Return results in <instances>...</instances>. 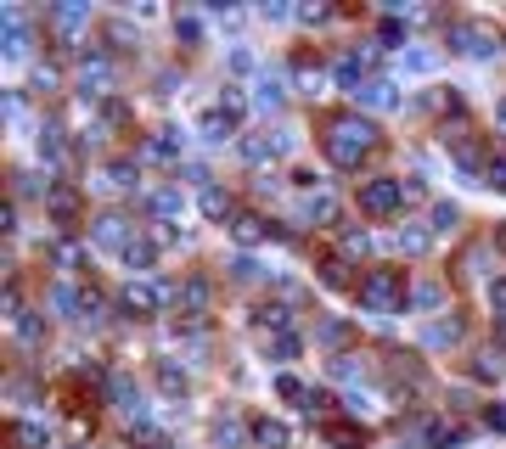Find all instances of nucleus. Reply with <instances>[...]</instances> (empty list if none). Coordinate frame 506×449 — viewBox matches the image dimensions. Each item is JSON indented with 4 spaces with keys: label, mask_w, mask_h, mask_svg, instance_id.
<instances>
[{
    "label": "nucleus",
    "mask_w": 506,
    "mask_h": 449,
    "mask_svg": "<svg viewBox=\"0 0 506 449\" xmlns=\"http://www.w3.org/2000/svg\"><path fill=\"white\" fill-rule=\"evenodd\" d=\"M394 247L399 253H422V247H428V230H422V225H399L394 230Z\"/></svg>",
    "instance_id": "4be33fe9"
},
{
    "label": "nucleus",
    "mask_w": 506,
    "mask_h": 449,
    "mask_svg": "<svg viewBox=\"0 0 506 449\" xmlns=\"http://www.w3.org/2000/svg\"><path fill=\"white\" fill-rule=\"evenodd\" d=\"M17 337H23V343H39V337H46V320H39V315H23V320H17Z\"/></svg>",
    "instance_id": "473e14b6"
},
{
    "label": "nucleus",
    "mask_w": 506,
    "mask_h": 449,
    "mask_svg": "<svg viewBox=\"0 0 506 449\" xmlns=\"http://www.w3.org/2000/svg\"><path fill=\"white\" fill-rule=\"evenodd\" d=\"M175 39H186V46H197V39H203V23H197V17H175Z\"/></svg>",
    "instance_id": "e433bc0d"
},
{
    "label": "nucleus",
    "mask_w": 506,
    "mask_h": 449,
    "mask_svg": "<svg viewBox=\"0 0 506 449\" xmlns=\"http://www.w3.org/2000/svg\"><path fill=\"white\" fill-rule=\"evenodd\" d=\"M354 101H366V107H394V101H399V84H388V79H366L361 91H354Z\"/></svg>",
    "instance_id": "ddd939ff"
},
{
    "label": "nucleus",
    "mask_w": 506,
    "mask_h": 449,
    "mask_svg": "<svg viewBox=\"0 0 506 449\" xmlns=\"http://www.w3.org/2000/svg\"><path fill=\"white\" fill-rule=\"evenodd\" d=\"M276 393H282V399H292V404H299V399L310 404V393H315V388H304L299 376H287V371H282V376H276Z\"/></svg>",
    "instance_id": "c756f323"
},
{
    "label": "nucleus",
    "mask_w": 506,
    "mask_h": 449,
    "mask_svg": "<svg viewBox=\"0 0 506 449\" xmlns=\"http://www.w3.org/2000/svg\"><path fill=\"white\" fill-rule=\"evenodd\" d=\"M231 230H237L242 247H259V242L270 237V220H259V213H237V220H231Z\"/></svg>",
    "instance_id": "9b49d317"
},
{
    "label": "nucleus",
    "mask_w": 506,
    "mask_h": 449,
    "mask_svg": "<svg viewBox=\"0 0 506 449\" xmlns=\"http://www.w3.org/2000/svg\"><path fill=\"white\" fill-rule=\"evenodd\" d=\"M231 275H237V281H259V264L242 253V259H231Z\"/></svg>",
    "instance_id": "37998d69"
},
{
    "label": "nucleus",
    "mask_w": 506,
    "mask_h": 449,
    "mask_svg": "<svg viewBox=\"0 0 506 449\" xmlns=\"http://www.w3.org/2000/svg\"><path fill=\"white\" fill-rule=\"evenodd\" d=\"M473 376H478V382L501 376V354H478V359H473Z\"/></svg>",
    "instance_id": "58836bf2"
},
{
    "label": "nucleus",
    "mask_w": 506,
    "mask_h": 449,
    "mask_svg": "<svg viewBox=\"0 0 506 449\" xmlns=\"http://www.w3.org/2000/svg\"><path fill=\"white\" fill-rule=\"evenodd\" d=\"M141 158H153V163L180 158V130H153V135L141 141Z\"/></svg>",
    "instance_id": "9d476101"
},
{
    "label": "nucleus",
    "mask_w": 506,
    "mask_h": 449,
    "mask_svg": "<svg viewBox=\"0 0 506 449\" xmlns=\"http://www.w3.org/2000/svg\"><path fill=\"white\" fill-rule=\"evenodd\" d=\"M354 298H361V309H371V315H394V309H406V275L377 264L354 281Z\"/></svg>",
    "instance_id": "f03ea898"
},
{
    "label": "nucleus",
    "mask_w": 506,
    "mask_h": 449,
    "mask_svg": "<svg viewBox=\"0 0 506 449\" xmlns=\"http://www.w3.org/2000/svg\"><path fill=\"white\" fill-rule=\"evenodd\" d=\"M327 158L337 163V168H361V158L377 146V124L371 118H361V113H337L332 124H327Z\"/></svg>",
    "instance_id": "f257e3e1"
},
{
    "label": "nucleus",
    "mask_w": 506,
    "mask_h": 449,
    "mask_svg": "<svg viewBox=\"0 0 506 449\" xmlns=\"http://www.w3.org/2000/svg\"><path fill=\"white\" fill-rule=\"evenodd\" d=\"M315 337H321V343H344V320H321Z\"/></svg>",
    "instance_id": "c03bdc74"
},
{
    "label": "nucleus",
    "mask_w": 506,
    "mask_h": 449,
    "mask_svg": "<svg viewBox=\"0 0 506 449\" xmlns=\"http://www.w3.org/2000/svg\"><path fill=\"white\" fill-rule=\"evenodd\" d=\"M214 444H220V449L242 444V421H237V416H220V421H214Z\"/></svg>",
    "instance_id": "bb28decb"
},
{
    "label": "nucleus",
    "mask_w": 506,
    "mask_h": 449,
    "mask_svg": "<svg viewBox=\"0 0 506 449\" xmlns=\"http://www.w3.org/2000/svg\"><path fill=\"white\" fill-rule=\"evenodd\" d=\"M248 444L253 449H287L292 433H287V421H276V416H253L248 421Z\"/></svg>",
    "instance_id": "423d86ee"
},
{
    "label": "nucleus",
    "mask_w": 506,
    "mask_h": 449,
    "mask_svg": "<svg viewBox=\"0 0 506 449\" xmlns=\"http://www.w3.org/2000/svg\"><path fill=\"white\" fill-rule=\"evenodd\" d=\"M175 298H180V309H186V315H203V309H208V298H214V287H208L203 275H186V281L175 287Z\"/></svg>",
    "instance_id": "1a4fd4ad"
},
{
    "label": "nucleus",
    "mask_w": 506,
    "mask_h": 449,
    "mask_svg": "<svg viewBox=\"0 0 506 449\" xmlns=\"http://www.w3.org/2000/svg\"><path fill=\"white\" fill-rule=\"evenodd\" d=\"M79 320H91V326H101V320H108V304H101V292H84V298H79Z\"/></svg>",
    "instance_id": "cd10ccee"
},
{
    "label": "nucleus",
    "mask_w": 506,
    "mask_h": 449,
    "mask_svg": "<svg viewBox=\"0 0 506 449\" xmlns=\"http://www.w3.org/2000/svg\"><path fill=\"white\" fill-rule=\"evenodd\" d=\"M12 444L17 449H51V433L39 421H12Z\"/></svg>",
    "instance_id": "2eb2a0df"
},
{
    "label": "nucleus",
    "mask_w": 506,
    "mask_h": 449,
    "mask_svg": "<svg viewBox=\"0 0 506 449\" xmlns=\"http://www.w3.org/2000/svg\"><path fill=\"white\" fill-rule=\"evenodd\" d=\"M153 213H163V220H169V213H180V191H158V197H153Z\"/></svg>",
    "instance_id": "a19ab883"
},
{
    "label": "nucleus",
    "mask_w": 506,
    "mask_h": 449,
    "mask_svg": "<svg viewBox=\"0 0 506 449\" xmlns=\"http://www.w3.org/2000/svg\"><path fill=\"white\" fill-rule=\"evenodd\" d=\"M304 220H321V225H332V220H337V203L327 197V191H315V197L304 203Z\"/></svg>",
    "instance_id": "b1692460"
},
{
    "label": "nucleus",
    "mask_w": 506,
    "mask_h": 449,
    "mask_svg": "<svg viewBox=\"0 0 506 449\" xmlns=\"http://www.w3.org/2000/svg\"><path fill=\"white\" fill-rule=\"evenodd\" d=\"M242 107H248L242 91H231V84H225V91H220V113H225V118H242Z\"/></svg>",
    "instance_id": "4c0bfd02"
},
{
    "label": "nucleus",
    "mask_w": 506,
    "mask_h": 449,
    "mask_svg": "<svg viewBox=\"0 0 506 449\" xmlns=\"http://www.w3.org/2000/svg\"><path fill=\"white\" fill-rule=\"evenodd\" d=\"M450 46L461 56H495L501 51V34L490 23H478V17H456V23H450Z\"/></svg>",
    "instance_id": "20e7f679"
},
{
    "label": "nucleus",
    "mask_w": 506,
    "mask_h": 449,
    "mask_svg": "<svg viewBox=\"0 0 506 449\" xmlns=\"http://www.w3.org/2000/svg\"><path fill=\"white\" fill-rule=\"evenodd\" d=\"M163 304H169V287L146 281V275H130V281H124V292H118V309H124V315H135V320L158 315Z\"/></svg>",
    "instance_id": "39448f33"
},
{
    "label": "nucleus",
    "mask_w": 506,
    "mask_h": 449,
    "mask_svg": "<svg viewBox=\"0 0 506 449\" xmlns=\"http://www.w3.org/2000/svg\"><path fill=\"white\" fill-rule=\"evenodd\" d=\"M490 309H495V320L506 326V275H495V281H490Z\"/></svg>",
    "instance_id": "c9c22d12"
},
{
    "label": "nucleus",
    "mask_w": 506,
    "mask_h": 449,
    "mask_svg": "<svg viewBox=\"0 0 506 449\" xmlns=\"http://www.w3.org/2000/svg\"><path fill=\"white\" fill-rule=\"evenodd\" d=\"M34 91H57V68L39 62V68H34Z\"/></svg>",
    "instance_id": "de8ad7c7"
},
{
    "label": "nucleus",
    "mask_w": 506,
    "mask_h": 449,
    "mask_svg": "<svg viewBox=\"0 0 506 449\" xmlns=\"http://www.w3.org/2000/svg\"><path fill=\"white\" fill-rule=\"evenodd\" d=\"M231 130H237V118H225L220 107H214V113H203V135H208V141H225Z\"/></svg>",
    "instance_id": "a878e982"
},
{
    "label": "nucleus",
    "mask_w": 506,
    "mask_h": 449,
    "mask_svg": "<svg viewBox=\"0 0 506 449\" xmlns=\"http://www.w3.org/2000/svg\"><path fill=\"white\" fill-rule=\"evenodd\" d=\"M265 354L270 359H292V354H299V337H292V332H270L265 337Z\"/></svg>",
    "instance_id": "5701e85b"
},
{
    "label": "nucleus",
    "mask_w": 506,
    "mask_h": 449,
    "mask_svg": "<svg viewBox=\"0 0 506 449\" xmlns=\"http://www.w3.org/2000/svg\"><path fill=\"white\" fill-rule=\"evenodd\" d=\"M411 298H416L422 309H439V304H445V287H439V281H416V292H411Z\"/></svg>",
    "instance_id": "7c9ffc66"
},
{
    "label": "nucleus",
    "mask_w": 506,
    "mask_h": 449,
    "mask_svg": "<svg viewBox=\"0 0 506 449\" xmlns=\"http://www.w3.org/2000/svg\"><path fill=\"white\" fill-rule=\"evenodd\" d=\"M282 146H287V135H248V141H242V158H248V163H270Z\"/></svg>",
    "instance_id": "f8f14e48"
},
{
    "label": "nucleus",
    "mask_w": 506,
    "mask_h": 449,
    "mask_svg": "<svg viewBox=\"0 0 506 449\" xmlns=\"http://www.w3.org/2000/svg\"><path fill=\"white\" fill-rule=\"evenodd\" d=\"M39 158H51V163H62V158H68V141H62V130H57V124H46V130H39Z\"/></svg>",
    "instance_id": "6ab92c4d"
},
{
    "label": "nucleus",
    "mask_w": 506,
    "mask_h": 449,
    "mask_svg": "<svg viewBox=\"0 0 506 449\" xmlns=\"http://www.w3.org/2000/svg\"><path fill=\"white\" fill-rule=\"evenodd\" d=\"M118 259L130 264V270H153V259H158V242H153V237H135L130 247L118 253Z\"/></svg>",
    "instance_id": "dca6fc26"
},
{
    "label": "nucleus",
    "mask_w": 506,
    "mask_h": 449,
    "mask_svg": "<svg viewBox=\"0 0 506 449\" xmlns=\"http://www.w3.org/2000/svg\"><path fill=\"white\" fill-rule=\"evenodd\" d=\"M495 124H501V130H506V96L495 101Z\"/></svg>",
    "instance_id": "09e8293b"
},
{
    "label": "nucleus",
    "mask_w": 506,
    "mask_h": 449,
    "mask_svg": "<svg viewBox=\"0 0 506 449\" xmlns=\"http://www.w3.org/2000/svg\"><path fill=\"white\" fill-rule=\"evenodd\" d=\"M366 247H371V237H366V230H344V259H361Z\"/></svg>",
    "instance_id": "72a5a7b5"
},
{
    "label": "nucleus",
    "mask_w": 506,
    "mask_h": 449,
    "mask_svg": "<svg viewBox=\"0 0 506 449\" xmlns=\"http://www.w3.org/2000/svg\"><path fill=\"white\" fill-rule=\"evenodd\" d=\"M327 287H349V259H327Z\"/></svg>",
    "instance_id": "ea45409f"
},
{
    "label": "nucleus",
    "mask_w": 506,
    "mask_h": 449,
    "mask_svg": "<svg viewBox=\"0 0 506 449\" xmlns=\"http://www.w3.org/2000/svg\"><path fill=\"white\" fill-rule=\"evenodd\" d=\"M484 186L506 191V158H490V168H484Z\"/></svg>",
    "instance_id": "79ce46f5"
},
{
    "label": "nucleus",
    "mask_w": 506,
    "mask_h": 449,
    "mask_svg": "<svg viewBox=\"0 0 506 449\" xmlns=\"http://www.w3.org/2000/svg\"><path fill=\"white\" fill-rule=\"evenodd\" d=\"M84 17H91L84 6H57V12H51V23H57V29H79Z\"/></svg>",
    "instance_id": "2f4dec72"
},
{
    "label": "nucleus",
    "mask_w": 506,
    "mask_h": 449,
    "mask_svg": "<svg viewBox=\"0 0 506 449\" xmlns=\"http://www.w3.org/2000/svg\"><path fill=\"white\" fill-rule=\"evenodd\" d=\"M461 225V208L456 203H433V230H439V237H445V230H456Z\"/></svg>",
    "instance_id": "c85d7f7f"
},
{
    "label": "nucleus",
    "mask_w": 506,
    "mask_h": 449,
    "mask_svg": "<svg viewBox=\"0 0 506 449\" xmlns=\"http://www.w3.org/2000/svg\"><path fill=\"white\" fill-rule=\"evenodd\" d=\"M354 197H361V213H371V220H388V213H399L406 208V180H394V175H371V180H361V191H354Z\"/></svg>",
    "instance_id": "7ed1b4c3"
},
{
    "label": "nucleus",
    "mask_w": 506,
    "mask_h": 449,
    "mask_svg": "<svg viewBox=\"0 0 506 449\" xmlns=\"http://www.w3.org/2000/svg\"><path fill=\"white\" fill-rule=\"evenodd\" d=\"M327 438H332V444H344V449L366 444V433H361V427H327Z\"/></svg>",
    "instance_id": "f704fd0d"
},
{
    "label": "nucleus",
    "mask_w": 506,
    "mask_h": 449,
    "mask_svg": "<svg viewBox=\"0 0 506 449\" xmlns=\"http://www.w3.org/2000/svg\"><path fill=\"white\" fill-rule=\"evenodd\" d=\"M484 421H490V427H495V433L506 438V399H495V404H490V410H484Z\"/></svg>",
    "instance_id": "a18cd8bd"
},
{
    "label": "nucleus",
    "mask_w": 506,
    "mask_h": 449,
    "mask_svg": "<svg viewBox=\"0 0 506 449\" xmlns=\"http://www.w3.org/2000/svg\"><path fill=\"white\" fill-rule=\"evenodd\" d=\"M259 101H265V107H270V101H282V79H270V73H265V79H259Z\"/></svg>",
    "instance_id": "49530a36"
},
{
    "label": "nucleus",
    "mask_w": 506,
    "mask_h": 449,
    "mask_svg": "<svg viewBox=\"0 0 506 449\" xmlns=\"http://www.w3.org/2000/svg\"><path fill=\"white\" fill-rule=\"evenodd\" d=\"M158 388H163L169 399H180V393H186V371L175 366V359H158Z\"/></svg>",
    "instance_id": "a211bd4d"
},
{
    "label": "nucleus",
    "mask_w": 506,
    "mask_h": 449,
    "mask_svg": "<svg viewBox=\"0 0 506 449\" xmlns=\"http://www.w3.org/2000/svg\"><path fill=\"white\" fill-rule=\"evenodd\" d=\"M79 91L84 96H108L113 91V62L108 56H84L79 62Z\"/></svg>",
    "instance_id": "0eeeda50"
},
{
    "label": "nucleus",
    "mask_w": 506,
    "mask_h": 449,
    "mask_svg": "<svg viewBox=\"0 0 506 449\" xmlns=\"http://www.w3.org/2000/svg\"><path fill=\"white\" fill-rule=\"evenodd\" d=\"M135 180H141V168H135L130 158H118V163H108V186H118V191H135Z\"/></svg>",
    "instance_id": "412c9836"
},
{
    "label": "nucleus",
    "mask_w": 506,
    "mask_h": 449,
    "mask_svg": "<svg viewBox=\"0 0 506 449\" xmlns=\"http://www.w3.org/2000/svg\"><path fill=\"white\" fill-rule=\"evenodd\" d=\"M203 213H208V220H231V191L203 186Z\"/></svg>",
    "instance_id": "aec40b11"
},
{
    "label": "nucleus",
    "mask_w": 506,
    "mask_h": 449,
    "mask_svg": "<svg viewBox=\"0 0 506 449\" xmlns=\"http://www.w3.org/2000/svg\"><path fill=\"white\" fill-rule=\"evenodd\" d=\"M287 320H292L287 304H259V326H265V332H287Z\"/></svg>",
    "instance_id": "393cba45"
},
{
    "label": "nucleus",
    "mask_w": 506,
    "mask_h": 449,
    "mask_svg": "<svg viewBox=\"0 0 506 449\" xmlns=\"http://www.w3.org/2000/svg\"><path fill=\"white\" fill-rule=\"evenodd\" d=\"M428 343L433 349H456L461 343V320L450 315V320H433V326H428Z\"/></svg>",
    "instance_id": "f3484780"
},
{
    "label": "nucleus",
    "mask_w": 506,
    "mask_h": 449,
    "mask_svg": "<svg viewBox=\"0 0 506 449\" xmlns=\"http://www.w3.org/2000/svg\"><path fill=\"white\" fill-rule=\"evenodd\" d=\"M46 213H57V220H74V213H79V191H74V186H51V191H46Z\"/></svg>",
    "instance_id": "4468645a"
},
{
    "label": "nucleus",
    "mask_w": 506,
    "mask_h": 449,
    "mask_svg": "<svg viewBox=\"0 0 506 449\" xmlns=\"http://www.w3.org/2000/svg\"><path fill=\"white\" fill-rule=\"evenodd\" d=\"M91 237H96L101 247H118V253H124V247L135 242V230H130V220H124V213H101V220L91 225Z\"/></svg>",
    "instance_id": "6e6552de"
}]
</instances>
